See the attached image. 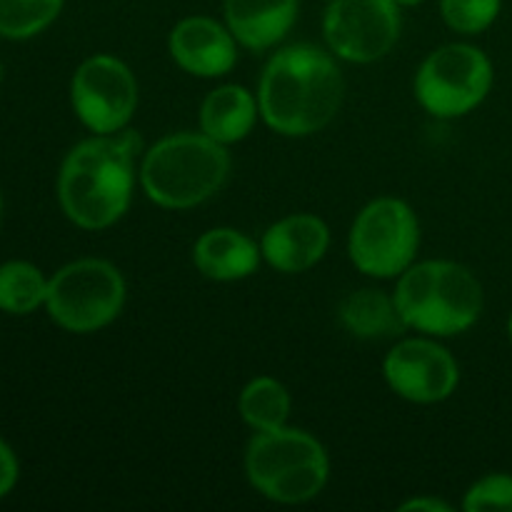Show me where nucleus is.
Here are the masks:
<instances>
[{
  "instance_id": "f257e3e1",
  "label": "nucleus",
  "mask_w": 512,
  "mask_h": 512,
  "mask_svg": "<svg viewBox=\"0 0 512 512\" xmlns=\"http://www.w3.org/2000/svg\"><path fill=\"white\" fill-rule=\"evenodd\" d=\"M343 75L325 50L300 43L278 50L265 65L258 105L265 123L288 138L323 130L343 103Z\"/></svg>"
},
{
  "instance_id": "f03ea898",
  "label": "nucleus",
  "mask_w": 512,
  "mask_h": 512,
  "mask_svg": "<svg viewBox=\"0 0 512 512\" xmlns=\"http://www.w3.org/2000/svg\"><path fill=\"white\" fill-rule=\"evenodd\" d=\"M133 138L95 135L65 155L58 173V203L65 218L83 230L118 223L133 198Z\"/></svg>"
},
{
  "instance_id": "7ed1b4c3",
  "label": "nucleus",
  "mask_w": 512,
  "mask_h": 512,
  "mask_svg": "<svg viewBox=\"0 0 512 512\" xmlns=\"http://www.w3.org/2000/svg\"><path fill=\"white\" fill-rule=\"evenodd\" d=\"M230 173L228 145L200 133H173L153 145L140 165V185L155 205L188 210L213 198Z\"/></svg>"
},
{
  "instance_id": "20e7f679",
  "label": "nucleus",
  "mask_w": 512,
  "mask_h": 512,
  "mask_svg": "<svg viewBox=\"0 0 512 512\" xmlns=\"http://www.w3.org/2000/svg\"><path fill=\"white\" fill-rule=\"evenodd\" d=\"M393 298L408 328L438 338L473 328L485 305L483 285L473 270L453 260L410 265Z\"/></svg>"
},
{
  "instance_id": "39448f33",
  "label": "nucleus",
  "mask_w": 512,
  "mask_h": 512,
  "mask_svg": "<svg viewBox=\"0 0 512 512\" xmlns=\"http://www.w3.org/2000/svg\"><path fill=\"white\" fill-rule=\"evenodd\" d=\"M250 485L273 503L300 505L328 485L330 460L318 438L298 428L258 430L245 450Z\"/></svg>"
},
{
  "instance_id": "423d86ee",
  "label": "nucleus",
  "mask_w": 512,
  "mask_h": 512,
  "mask_svg": "<svg viewBox=\"0 0 512 512\" xmlns=\"http://www.w3.org/2000/svg\"><path fill=\"white\" fill-rule=\"evenodd\" d=\"M123 305L125 280L108 260H73L48 280L45 310L68 333L105 328L118 318Z\"/></svg>"
},
{
  "instance_id": "0eeeda50",
  "label": "nucleus",
  "mask_w": 512,
  "mask_h": 512,
  "mask_svg": "<svg viewBox=\"0 0 512 512\" xmlns=\"http://www.w3.org/2000/svg\"><path fill=\"white\" fill-rule=\"evenodd\" d=\"M493 63L480 48L450 43L433 50L415 75V98L435 118H460L493 88Z\"/></svg>"
},
{
  "instance_id": "6e6552de",
  "label": "nucleus",
  "mask_w": 512,
  "mask_h": 512,
  "mask_svg": "<svg viewBox=\"0 0 512 512\" xmlns=\"http://www.w3.org/2000/svg\"><path fill=\"white\" fill-rule=\"evenodd\" d=\"M420 225L413 208L398 198H378L355 218L348 253L355 268L370 278H395L413 265Z\"/></svg>"
},
{
  "instance_id": "1a4fd4ad",
  "label": "nucleus",
  "mask_w": 512,
  "mask_h": 512,
  "mask_svg": "<svg viewBox=\"0 0 512 512\" xmlns=\"http://www.w3.org/2000/svg\"><path fill=\"white\" fill-rule=\"evenodd\" d=\"M70 103L85 128L95 135H115L138 108V80L123 60L93 55L70 80Z\"/></svg>"
},
{
  "instance_id": "9d476101",
  "label": "nucleus",
  "mask_w": 512,
  "mask_h": 512,
  "mask_svg": "<svg viewBox=\"0 0 512 512\" xmlns=\"http://www.w3.org/2000/svg\"><path fill=\"white\" fill-rule=\"evenodd\" d=\"M323 35L338 58L373 63L398 43L400 5L395 0H330Z\"/></svg>"
},
{
  "instance_id": "9b49d317",
  "label": "nucleus",
  "mask_w": 512,
  "mask_h": 512,
  "mask_svg": "<svg viewBox=\"0 0 512 512\" xmlns=\"http://www.w3.org/2000/svg\"><path fill=\"white\" fill-rule=\"evenodd\" d=\"M383 373L395 395L418 405L448 400L460 383V368L453 355L425 338L400 340L385 355Z\"/></svg>"
},
{
  "instance_id": "f8f14e48",
  "label": "nucleus",
  "mask_w": 512,
  "mask_h": 512,
  "mask_svg": "<svg viewBox=\"0 0 512 512\" xmlns=\"http://www.w3.org/2000/svg\"><path fill=\"white\" fill-rule=\"evenodd\" d=\"M170 55L175 63L198 78H220L238 63V40L228 25L208 18L190 15L183 18L168 38Z\"/></svg>"
},
{
  "instance_id": "ddd939ff",
  "label": "nucleus",
  "mask_w": 512,
  "mask_h": 512,
  "mask_svg": "<svg viewBox=\"0 0 512 512\" xmlns=\"http://www.w3.org/2000/svg\"><path fill=\"white\" fill-rule=\"evenodd\" d=\"M330 230L318 215L295 213L270 225L260 240V253L280 273H305L323 260Z\"/></svg>"
},
{
  "instance_id": "4468645a",
  "label": "nucleus",
  "mask_w": 512,
  "mask_h": 512,
  "mask_svg": "<svg viewBox=\"0 0 512 512\" xmlns=\"http://www.w3.org/2000/svg\"><path fill=\"white\" fill-rule=\"evenodd\" d=\"M225 25L243 48L278 45L298 20L300 0H225Z\"/></svg>"
},
{
  "instance_id": "2eb2a0df",
  "label": "nucleus",
  "mask_w": 512,
  "mask_h": 512,
  "mask_svg": "<svg viewBox=\"0 0 512 512\" xmlns=\"http://www.w3.org/2000/svg\"><path fill=\"white\" fill-rule=\"evenodd\" d=\"M260 258H263V253H260L258 245L235 228L205 230L193 248L195 268L205 278L218 280V283L248 278L258 270Z\"/></svg>"
},
{
  "instance_id": "dca6fc26",
  "label": "nucleus",
  "mask_w": 512,
  "mask_h": 512,
  "mask_svg": "<svg viewBox=\"0 0 512 512\" xmlns=\"http://www.w3.org/2000/svg\"><path fill=\"white\" fill-rule=\"evenodd\" d=\"M258 98L243 85H220L210 90L200 108V130L220 145L240 143L258 120Z\"/></svg>"
},
{
  "instance_id": "f3484780",
  "label": "nucleus",
  "mask_w": 512,
  "mask_h": 512,
  "mask_svg": "<svg viewBox=\"0 0 512 512\" xmlns=\"http://www.w3.org/2000/svg\"><path fill=\"white\" fill-rule=\"evenodd\" d=\"M340 323L348 333L363 340L393 338L403 333L405 325L395 298L380 290H355L340 303Z\"/></svg>"
},
{
  "instance_id": "a211bd4d",
  "label": "nucleus",
  "mask_w": 512,
  "mask_h": 512,
  "mask_svg": "<svg viewBox=\"0 0 512 512\" xmlns=\"http://www.w3.org/2000/svg\"><path fill=\"white\" fill-rule=\"evenodd\" d=\"M48 280L38 265L28 260H8L0 265V310L8 315H30L45 308Z\"/></svg>"
},
{
  "instance_id": "6ab92c4d",
  "label": "nucleus",
  "mask_w": 512,
  "mask_h": 512,
  "mask_svg": "<svg viewBox=\"0 0 512 512\" xmlns=\"http://www.w3.org/2000/svg\"><path fill=\"white\" fill-rule=\"evenodd\" d=\"M240 418L258 433V430H275L288 425L290 395L283 383L275 378L260 375L250 380L238 398Z\"/></svg>"
},
{
  "instance_id": "aec40b11",
  "label": "nucleus",
  "mask_w": 512,
  "mask_h": 512,
  "mask_svg": "<svg viewBox=\"0 0 512 512\" xmlns=\"http://www.w3.org/2000/svg\"><path fill=\"white\" fill-rule=\"evenodd\" d=\"M65 0H0V35L28 40L58 20Z\"/></svg>"
},
{
  "instance_id": "412c9836",
  "label": "nucleus",
  "mask_w": 512,
  "mask_h": 512,
  "mask_svg": "<svg viewBox=\"0 0 512 512\" xmlns=\"http://www.w3.org/2000/svg\"><path fill=\"white\" fill-rule=\"evenodd\" d=\"M503 0H440L443 20L463 35H478L498 20Z\"/></svg>"
},
{
  "instance_id": "4be33fe9",
  "label": "nucleus",
  "mask_w": 512,
  "mask_h": 512,
  "mask_svg": "<svg viewBox=\"0 0 512 512\" xmlns=\"http://www.w3.org/2000/svg\"><path fill=\"white\" fill-rule=\"evenodd\" d=\"M463 508L468 512H512V475L490 473L470 485Z\"/></svg>"
},
{
  "instance_id": "5701e85b",
  "label": "nucleus",
  "mask_w": 512,
  "mask_h": 512,
  "mask_svg": "<svg viewBox=\"0 0 512 512\" xmlns=\"http://www.w3.org/2000/svg\"><path fill=\"white\" fill-rule=\"evenodd\" d=\"M18 475H20L18 458H15L13 448L0 438V500H3L5 495L13 493L15 483H18Z\"/></svg>"
},
{
  "instance_id": "b1692460",
  "label": "nucleus",
  "mask_w": 512,
  "mask_h": 512,
  "mask_svg": "<svg viewBox=\"0 0 512 512\" xmlns=\"http://www.w3.org/2000/svg\"><path fill=\"white\" fill-rule=\"evenodd\" d=\"M400 510L408 512V510H418V512H450V505L443 503L438 498H413L408 503L400 505Z\"/></svg>"
},
{
  "instance_id": "393cba45",
  "label": "nucleus",
  "mask_w": 512,
  "mask_h": 512,
  "mask_svg": "<svg viewBox=\"0 0 512 512\" xmlns=\"http://www.w3.org/2000/svg\"><path fill=\"white\" fill-rule=\"evenodd\" d=\"M395 3H398L400 8H415V5L425 3V0H395Z\"/></svg>"
},
{
  "instance_id": "a878e982",
  "label": "nucleus",
  "mask_w": 512,
  "mask_h": 512,
  "mask_svg": "<svg viewBox=\"0 0 512 512\" xmlns=\"http://www.w3.org/2000/svg\"><path fill=\"white\" fill-rule=\"evenodd\" d=\"M3 215H5V203H3V195H0V228H3Z\"/></svg>"
},
{
  "instance_id": "bb28decb",
  "label": "nucleus",
  "mask_w": 512,
  "mask_h": 512,
  "mask_svg": "<svg viewBox=\"0 0 512 512\" xmlns=\"http://www.w3.org/2000/svg\"><path fill=\"white\" fill-rule=\"evenodd\" d=\"M508 338H510V343H512V313H510V318H508Z\"/></svg>"
}]
</instances>
